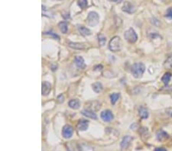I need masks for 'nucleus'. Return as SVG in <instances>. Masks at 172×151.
<instances>
[{"label":"nucleus","instance_id":"f257e3e1","mask_svg":"<svg viewBox=\"0 0 172 151\" xmlns=\"http://www.w3.org/2000/svg\"><path fill=\"white\" fill-rule=\"evenodd\" d=\"M145 70V67L142 63H136L132 65L131 68L132 74L135 78H141Z\"/></svg>","mask_w":172,"mask_h":151},{"label":"nucleus","instance_id":"f03ea898","mask_svg":"<svg viewBox=\"0 0 172 151\" xmlns=\"http://www.w3.org/2000/svg\"><path fill=\"white\" fill-rule=\"evenodd\" d=\"M122 47V41L120 37L118 36H116L112 38L109 42V50H112V52H117L120 50Z\"/></svg>","mask_w":172,"mask_h":151},{"label":"nucleus","instance_id":"7ed1b4c3","mask_svg":"<svg viewBox=\"0 0 172 151\" xmlns=\"http://www.w3.org/2000/svg\"><path fill=\"white\" fill-rule=\"evenodd\" d=\"M86 22L88 25L94 27L99 23V15L95 11H91L89 13L86 19Z\"/></svg>","mask_w":172,"mask_h":151},{"label":"nucleus","instance_id":"20e7f679","mask_svg":"<svg viewBox=\"0 0 172 151\" xmlns=\"http://www.w3.org/2000/svg\"><path fill=\"white\" fill-rule=\"evenodd\" d=\"M125 38L129 43H135L138 39V36L133 28H129L125 32Z\"/></svg>","mask_w":172,"mask_h":151},{"label":"nucleus","instance_id":"39448f33","mask_svg":"<svg viewBox=\"0 0 172 151\" xmlns=\"http://www.w3.org/2000/svg\"><path fill=\"white\" fill-rule=\"evenodd\" d=\"M73 133V127H71V125H65L63 127V130H62V136L64 137V138H66V139H68V138H71L72 137Z\"/></svg>","mask_w":172,"mask_h":151},{"label":"nucleus","instance_id":"423d86ee","mask_svg":"<svg viewBox=\"0 0 172 151\" xmlns=\"http://www.w3.org/2000/svg\"><path fill=\"white\" fill-rule=\"evenodd\" d=\"M101 118L106 122H109L113 119V115H112V112L109 110L103 111L101 113Z\"/></svg>","mask_w":172,"mask_h":151},{"label":"nucleus","instance_id":"0eeeda50","mask_svg":"<svg viewBox=\"0 0 172 151\" xmlns=\"http://www.w3.org/2000/svg\"><path fill=\"white\" fill-rule=\"evenodd\" d=\"M89 121L86 119H81L78 121L77 123V128H78L79 131H86V129L88 128V126H89Z\"/></svg>","mask_w":172,"mask_h":151},{"label":"nucleus","instance_id":"6e6552de","mask_svg":"<svg viewBox=\"0 0 172 151\" xmlns=\"http://www.w3.org/2000/svg\"><path fill=\"white\" fill-rule=\"evenodd\" d=\"M51 90V84L48 82H44L41 86V92L43 95H47Z\"/></svg>","mask_w":172,"mask_h":151},{"label":"nucleus","instance_id":"1a4fd4ad","mask_svg":"<svg viewBox=\"0 0 172 151\" xmlns=\"http://www.w3.org/2000/svg\"><path fill=\"white\" fill-rule=\"evenodd\" d=\"M122 11L127 12V13L132 14L135 11V7L132 6V4H131L129 2H125L124 5L122 6Z\"/></svg>","mask_w":172,"mask_h":151},{"label":"nucleus","instance_id":"9d476101","mask_svg":"<svg viewBox=\"0 0 172 151\" xmlns=\"http://www.w3.org/2000/svg\"><path fill=\"white\" fill-rule=\"evenodd\" d=\"M132 140V137L131 136L124 137L123 139H122V140L121 142V144H120L122 149H126V148L129 146V144H130Z\"/></svg>","mask_w":172,"mask_h":151},{"label":"nucleus","instance_id":"9b49d317","mask_svg":"<svg viewBox=\"0 0 172 151\" xmlns=\"http://www.w3.org/2000/svg\"><path fill=\"white\" fill-rule=\"evenodd\" d=\"M75 64L77 65V67L80 69H83V68H84L85 67V62L84 60H83V58L82 57L77 56L75 57Z\"/></svg>","mask_w":172,"mask_h":151},{"label":"nucleus","instance_id":"f8f14e48","mask_svg":"<svg viewBox=\"0 0 172 151\" xmlns=\"http://www.w3.org/2000/svg\"><path fill=\"white\" fill-rule=\"evenodd\" d=\"M69 47H72L73 49H77V50H84L86 49V45L84 44L81 43H73V42H71L69 43Z\"/></svg>","mask_w":172,"mask_h":151},{"label":"nucleus","instance_id":"ddd939ff","mask_svg":"<svg viewBox=\"0 0 172 151\" xmlns=\"http://www.w3.org/2000/svg\"><path fill=\"white\" fill-rule=\"evenodd\" d=\"M168 134H167L165 131H159L157 133V139L159 141H164V140H167L168 138Z\"/></svg>","mask_w":172,"mask_h":151},{"label":"nucleus","instance_id":"4468645a","mask_svg":"<svg viewBox=\"0 0 172 151\" xmlns=\"http://www.w3.org/2000/svg\"><path fill=\"white\" fill-rule=\"evenodd\" d=\"M138 113L139 115L143 119H147L148 117V112L145 107H140L138 109Z\"/></svg>","mask_w":172,"mask_h":151},{"label":"nucleus","instance_id":"2eb2a0df","mask_svg":"<svg viewBox=\"0 0 172 151\" xmlns=\"http://www.w3.org/2000/svg\"><path fill=\"white\" fill-rule=\"evenodd\" d=\"M82 114L84 116L87 117H90V118H92V119H96V115L95 114L94 112V111H90V110H83L82 111Z\"/></svg>","mask_w":172,"mask_h":151},{"label":"nucleus","instance_id":"dca6fc26","mask_svg":"<svg viewBox=\"0 0 172 151\" xmlns=\"http://www.w3.org/2000/svg\"><path fill=\"white\" fill-rule=\"evenodd\" d=\"M69 106L73 109H78L80 108V101L77 99H72L68 103Z\"/></svg>","mask_w":172,"mask_h":151},{"label":"nucleus","instance_id":"f3484780","mask_svg":"<svg viewBox=\"0 0 172 151\" xmlns=\"http://www.w3.org/2000/svg\"><path fill=\"white\" fill-rule=\"evenodd\" d=\"M78 29H79V31H80V33H81L82 35L88 36V35H90V34H91V31H90V29H88V28H86V27L80 26L78 28Z\"/></svg>","mask_w":172,"mask_h":151},{"label":"nucleus","instance_id":"a211bd4d","mask_svg":"<svg viewBox=\"0 0 172 151\" xmlns=\"http://www.w3.org/2000/svg\"><path fill=\"white\" fill-rule=\"evenodd\" d=\"M58 28H59V29H60V31H61L62 33L66 34L68 32V24L66 22H64V21H61V22L59 23V24H58Z\"/></svg>","mask_w":172,"mask_h":151},{"label":"nucleus","instance_id":"6ab92c4d","mask_svg":"<svg viewBox=\"0 0 172 151\" xmlns=\"http://www.w3.org/2000/svg\"><path fill=\"white\" fill-rule=\"evenodd\" d=\"M171 73H166L164 74V76L161 78V81L164 82L165 85H168L169 83L171 80Z\"/></svg>","mask_w":172,"mask_h":151},{"label":"nucleus","instance_id":"aec40b11","mask_svg":"<svg viewBox=\"0 0 172 151\" xmlns=\"http://www.w3.org/2000/svg\"><path fill=\"white\" fill-rule=\"evenodd\" d=\"M93 89L96 93H99L103 90V86H102V84L100 82H95V83L93 84Z\"/></svg>","mask_w":172,"mask_h":151},{"label":"nucleus","instance_id":"412c9836","mask_svg":"<svg viewBox=\"0 0 172 151\" xmlns=\"http://www.w3.org/2000/svg\"><path fill=\"white\" fill-rule=\"evenodd\" d=\"M164 67L167 69H171L172 70V56L169 57L164 64Z\"/></svg>","mask_w":172,"mask_h":151},{"label":"nucleus","instance_id":"4be33fe9","mask_svg":"<svg viewBox=\"0 0 172 151\" xmlns=\"http://www.w3.org/2000/svg\"><path fill=\"white\" fill-rule=\"evenodd\" d=\"M98 38H99V45L102 46V47L104 46L106 42H107V38H106V37H105L103 34H98Z\"/></svg>","mask_w":172,"mask_h":151},{"label":"nucleus","instance_id":"5701e85b","mask_svg":"<svg viewBox=\"0 0 172 151\" xmlns=\"http://www.w3.org/2000/svg\"><path fill=\"white\" fill-rule=\"evenodd\" d=\"M119 96L120 95L119 93H113L110 95L111 102H112V104H114L118 101V99H119Z\"/></svg>","mask_w":172,"mask_h":151},{"label":"nucleus","instance_id":"b1692460","mask_svg":"<svg viewBox=\"0 0 172 151\" xmlns=\"http://www.w3.org/2000/svg\"><path fill=\"white\" fill-rule=\"evenodd\" d=\"M77 4L81 9H85L87 6V0H77Z\"/></svg>","mask_w":172,"mask_h":151},{"label":"nucleus","instance_id":"393cba45","mask_svg":"<svg viewBox=\"0 0 172 151\" xmlns=\"http://www.w3.org/2000/svg\"><path fill=\"white\" fill-rule=\"evenodd\" d=\"M165 16H166L167 18H168V19H172V8H169L167 10L166 15H165Z\"/></svg>","mask_w":172,"mask_h":151},{"label":"nucleus","instance_id":"a878e982","mask_svg":"<svg viewBox=\"0 0 172 151\" xmlns=\"http://www.w3.org/2000/svg\"><path fill=\"white\" fill-rule=\"evenodd\" d=\"M45 34H48V35H51V36H52V37H54V38H59V37H58L57 34H54V33H51V32H45Z\"/></svg>","mask_w":172,"mask_h":151},{"label":"nucleus","instance_id":"bb28decb","mask_svg":"<svg viewBox=\"0 0 172 151\" xmlns=\"http://www.w3.org/2000/svg\"><path fill=\"white\" fill-rule=\"evenodd\" d=\"M64 96H63V95H60L58 97V100L59 102H63L64 101Z\"/></svg>","mask_w":172,"mask_h":151},{"label":"nucleus","instance_id":"cd10ccee","mask_svg":"<svg viewBox=\"0 0 172 151\" xmlns=\"http://www.w3.org/2000/svg\"><path fill=\"white\" fill-rule=\"evenodd\" d=\"M154 151H167V150L164 147H158L155 148Z\"/></svg>","mask_w":172,"mask_h":151},{"label":"nucleus","instance_id":"c85d7f7f","mask_svg":"<svg viewBox=\"0 0 172 151\" xmlns=\"http://www.w3.org/2000/svg\"><path fill=\"white\" fill-rule=\"evenodd\" d=\"M109 1H110V2H115V3H121L123 0H109Z\"/></svg>","mask_w":172,"mask_h":151},{"label":"nucleus","instance_id":"c756f323","mask_svg":"<svg viewBox=\"0 0 172 151\" xmlns=\"http://www.w3.org/2000/svg\"><path fill=\"white\" fill-rule=\"evenodd\" d=\"M54 1H60V0H54Z\"/></svg>","mask_w":172,"mask_h":151}]
</instances>
